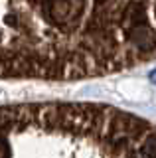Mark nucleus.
<instances>
[{"label":"nucleus","mask_w":156,"mask_h":158,"mask_svg":"<svg viewBox=\"0 0 156 158\" xmlns=\"http://www.w3.org/2000/svg\"><path fill=\"white\" fill-rule=\"evenodd\" d=\"M0 158H156V123L103 103L0 105Z\"/></svg>","instance_id":"nucleus-2"},{"label":"nucleus","mask_w":156,"mask_h":158,"mask_svg":"<svg viewBox=\"0 0 156 158\" xmlns=\"http://www.w3.org/2000/svg\"><path fill=\"white\" fill-rule=\"evenodd\" d=\"M154 59L123 0H0V81H85Z\"/></svg>","instance_id":"nucleus-1"}]
</instances>
